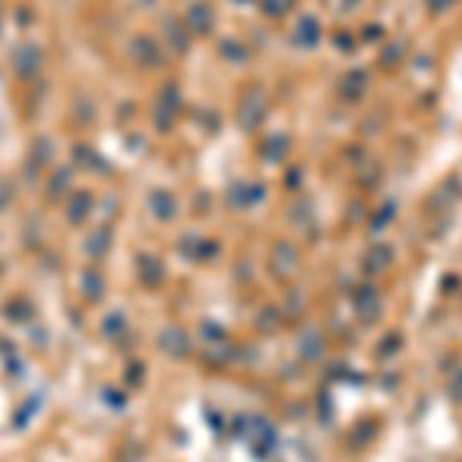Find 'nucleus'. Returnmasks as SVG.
<instances>
[{
    "label": "nucleus",
    "mask_w": 462,
    "mask_h": 462,
    "mask_svg": "<svg viewBox=\"0 0 462 462\" xmlns=\"http://www.w3.org/2000/svg\"><path fill=\"white\" fill-rule=\"evenodd\" d=\"M40 65H43V53H40V47H34V43H25V47L16 53L18 77H34V74L40 71Z\"/></svg>",
    "instance_id": "1"
},
{
    "label": "nucleus",
    "mask_w": 462,
    "mask_h": 462,
    "mask_svg": "<svg viewBox=\"0 0 462 462\" xmlns=\"http://www.w3.org/2000/svg\"><path fill=\"white\" fill-rule=\"evenodd\" d=\"M133 59L139 62V65H148V68L160 65V49H157V43H154L151 37H136V43H133Z\"/></svg>",
    "instance_id": "2"
},
{
    "label": "nucleus",
    "mask_w": 462,
    "mask_h": 462,
    "mask_svg": "<svg viewBox=\"0 0 462 462\" xmlns=\"http://www.w3.org/2000/svg\"><path fill=\"white\" fill-rule=\"evenodd\" d=\"M148 207H151V213L157 216V219H172V216H176V197L166 194V191H151Z\"/></svg>",
    "instance_id": "3"
},
{
    "label": "nucleus",
    "mask_w": 462,
    "mask_h": 462,
    "mask_svg": "<svg viewBox=\"0 0 462 462\" xmlns=\"http://www.w3.org/2000/svg\"><path fill=\"white\" fill-rule=\"evenodd\" d=\"M209 25H213V16H209V10L203 3H194L188 12V28L194 31V34H207Z\"/></svg>",
    "instance_id": "4"
},
{
    "label": "nucleus",
    "mask_w": 462,
    "mask_h": 462,
    "mask_svg": "<svg viewBox=\"0 0 462 462\" xmlns=\"http://www.w3.org/2000/svg\"><path fill=\"white\" fill-rule=\"evenodd\" d=\"M90 203H92V197L86 194V191H77V194L71 197V207H68V219L80 222L86 213H90Z\"/></svg>",
    "instance_id": "5"
},
{
    "label": "nucleus",
    "mask_w": 462,
    "mask_h": 462,
    "mask_svg": "<svg viewBox=\"0 0 462 462\" xmlns=\"http://www.w3.org/2000/svg\"><path fill=\"white\" fill-rule=\"evenodd\" d=\"M318 34H320V28L314 25V18H302V28H299V40L305 43V47H311L314 40H318Z\"/></svg>",
    "instance_id": "6"
},
{
    "label": "nucleus",
    "mask_w": 462,
    "mask_h": 462,
    "mask_svg": "<svg viewBox=\"0 0 462 462\" xmlns=\"http://www.w3.org/2000/svg\"><path fill=\"white\" fill-rule=\"evenodd\" d=\"M296 0H265V12L268 16H283L287 10H293Z\"/></svg>",
    "instance_id": "7"
}]
</instances>
